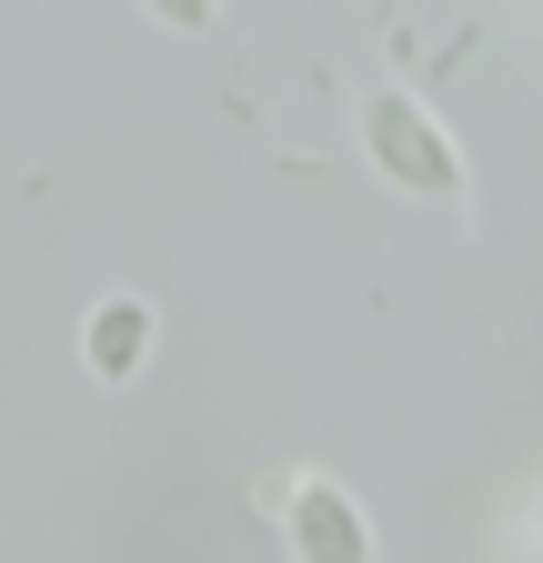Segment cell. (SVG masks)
<instances>
[{
    "mask_svg": "<svg viewBox=\"0 0 543 563\" xmlns=\"http://www.w3.org/2000/svg\"><path fill=\"white\" fill-rule=\"evenodd\" d=\"M373 141H383L392 181H413V191H453V181H463L453 152H443V131H433L413 101H373Z\"/></svg>",
    "mask_w": 543,
    "mask_h": 563,
    "instance_id": "6da1fadb",
    "label": "cell"
},
{
    "mask_svg": "<svg viewBox=\"0 0 543 563\" xmlns=\"http://www.w3.org/2000/svg\"><path fill=\"white\" fill-rule=\"evenodd\" d=\"M292 523H302V553L312 563H363V523L343 514V493H302V504H292Z\"/></svg>",
    "mask_w": 543,
    "mask_h": 563,
    "instance_id": "7a4b0ae2",
    "label": "cell"
},
{
    "mask_svg": "<svg viewBox=\"0 0 543 563\" xmlns=\"http://www.w3.org/2000/svg\"><path fill=\"white\" fill-rule=\"evenodd\" d=\"M91 352H101V363H131V352H142V322H131V302H111V322L91 332Z\"/></svg>",
    "mask_w": 543,
    "mask_h": 563,
    "instance_id": "3957f363",
    "label": "cell"
},
{
    "mask_svg": "<svg viewBox=\"0 0 543 563\" xmlns=\"http://www.w3.org/2000/svg\"><path fill=\"white\" fill-rule=\"evenodd\" d=\"M162 11H191V21H201V0H162Z\"/></svg>",
    "mask_w": 543,
    "mask_h": 563,
    "instance_id": "277c9868",
    "label": "cell"
}]
</instances>
